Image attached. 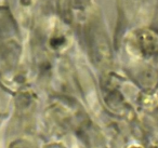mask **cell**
<instances>
[{
    "instance_id": "obj_1",
    "label": "cell",
    "mask_w": 158,
    "mask_h": 148,
    "mask_svg": "<svg viewBox=\"0 0 158 148\" xmlns=\"http://www.w3.org/2000/svg\"><path fill=\"white\" fill-rule=\"evenodd\" d=\"M133 148H136V147H133Z\"/></svg>"
}]
</instances>
